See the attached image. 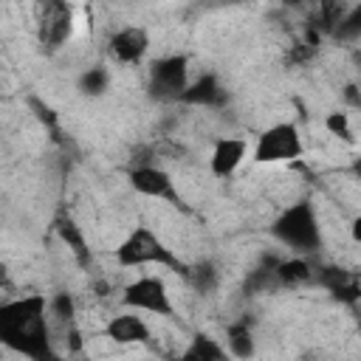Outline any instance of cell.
Segmentation results:
<instances>
[{
  "instance_id": "obj_7",
  "label": "cell",
  "mask_w": 361,
  "mask_h": 361,
  "mask_svg": "<svg viewBox=\"0 0 361 361\" xmlns=\"http://www.w3.org/2000/svg\"><path fill=\"white\" fill-rule=\"evenodd\" d=\"M149 45H152L149 31H147L144 25L130 23V25H121V28H116V31L110 34V39H107V54H110L118 65H141V62L147 59V54H149Z\"/></svg>"
},
{
  "instance_id": "obj_16",
  "label": "cell",
  "mask_w": 361,
  "mask_h": 361,
  "mask_svg": "<svg viewBox=\"0 0 361 361\" xmlns=\"http://www.w3.org/2000/svg\"><path fill=\"white\" fill-rule=\"evenodd\" d=\"M324 130L341 141H355V133H353V118L347 110H330L324 116Z\"/></svg>"
},
{
  "instance_id": "obj_18",
  "label": "cell",
  "mask_w": 361,
  "mask_h": 361,
  "mask_svg": "<svg viewBox=\"0 0 361 361\" xmlns=\"http://www.w3.org/2000/svg\"><path fill=\"white\" fill-rule=\"evenodd\" d=\"M0 290H11V271L3 259H0Z\"/></svg>"
},
{
  "instance_id": "obj_9",
  "label": "cell",
  "mask_w": 361,
  "mask_h": 361,
  "mask_svg": "<svg viewBox=\"0 0 361 361\" xmlns=\"http://www.w3.org/2000/svg\"><path fill=\"white\" fill-rule=\"evenodd\" d=\"M248 152H251V147H248V141H245L243 135H223V138H217L214 147H212V155H209V169H212V175H214L217 180L231 178V175L245 164Z\"/></svg>"
},
{
  "instance_id": "obj_1",
  "label": "cell",
  "mask_w": 361,
  "mask_h": 361,
  "mask_svg": "<svg viewBox=\"0 0 361 361\" xmlns=\"http://www.w3.org/2000/svg\"><path fill=\"white\" fill-rule=\"evenodd\" d=\"M0 344L28 355H48V299L39 293L17 296L0 305Z\"/></svg>"
},
{
  "instance_id": "obj_13",
  "label": "cell",
  "mask_w": 361,
  "mask_h": 361,
  "mask_svg": "<svg viewBox=\"0 0 361 361\" xmlns=\"http://www.w3.org/2000/svg\"><path fill=\"white\" fill-rule=\"evenodd\" d=\"M110 87V71L104 65H93L79 76V90L87 96H102Z\"/></svg>"
},
{
  "instance_id": "obj_11",
  "label": "cell",
  "mask_w": 361,
  "mask_h": 361,
  "mask_svg": "<svg viewBox=\"0 0 361 361\" xmlns=\"http://www.w3.org/2000/svg\"><path fill=\"white\" fill-rule=\"evenodd\" d=\"M104 336H107L113 344H149L152 327H149V322H147L138 310L124 307L121 313L110 316V322H107V327H104Z\"/></svg>"
},
{
  "instance_id": "obj_10",
  "label": "cell",
  "mask_w": 361,
  "mask_h": 361,
  "mask_svg": "<svg viewBox=\"0 0 361 361\" xmlns=\"http://www.w3.org/2000/svg\"><path fill=\"white\" fill-rule=\"evenodd\" d=\"M73 31V11L65 0H42L39 8V37L51 48L62 45Z\"/></svg>"
},
{
  "instance_id": "obj_8",
  "label": "cell",
  "mask_w": 361,
  "mask_h": 361,
  "mask_svg": "<svg viewBox=\"0 0 361 361\" xmlns=\"http://www.w3.org/2000/svg\"><path fill=\"white\" fill-rule=\"evenodd\" d=\"M130 186H133L138 195H144V197L180 206V192H178L172 175H169L164 166H155V164H141V166H135V169L130 172Z\"/></svg>"
},
{
  "instance_id": "obj_5",
  "label": "cell",
  "mask_w": 361,
  "mask_h": 361,
  "mask_svg": "<svg viewBox=\"0 0 361 361\" xmlns=\"http://www.w3.org/2000/svg\"><path fill=\"white\" fill-rule=\"evenodd\" d=\"M121 305L130 307V310H138V313L158 316V319H172L175 316V302H172V293H169L164 276L149 274V271L138 274L133 282L124 285Z\"/></svg>"
},
{
  "instance_id": "obj_12",
  "label": "cell",
  "mask_w": 361,
  "mask_h": 361,
  "mask_svg": "<svg viewBox=\"0 0 361 361\" xmlns=\"http://www.w3.org/2000/svg\"><path fill=\"white\" fill-rule=\"evenodd\" d=\"M274 276L282 282V285H305L313 279V265L305 259V257H288L282 262H276L274 268Z\"/></svg>"
},
{
  "instance_id": "obj_6",
  "label": "cell",
  "mask_w": 361,
  "mask_h": 361,
  "mask_svg": "<svg viewBox=\"0 0 361 361\" xmlns=\"http://www.w3.org/2000/svg\"><path fill=\"white\" fill-rule=\"evenodd\" d=\"M149 85L164 99L183 96V90L189 87V59L183 54H166L155 59L149 68Z\"/></svg>"
},
{
  "instance_id": "obj_4",
  "label": "cell",
  "mask_w": 361,
  "mask_h": 361,
  "mask_svg": "<svg viewBox=\"0 0 361 361\" xmlns=\"http://www.w3.org/2000/svg\"><path fill=\"white\" fill-rule=\"evenodd\" d=\"M274 237L279 243H285L288 248L293 251H313L319 248L322 243V234H319V217L310 206V200H299L293 206H288L276 223L271 226Z\"/></svg>"
},
{
  "instance_id": "obj_14",
  "label": "cell",
  "mask_w": 361,
  "mask_h": 361,
  "mask_svg": "<svg viewBox=\"0 0 361 361\" xmlns=\"http://www.w3.org/2000/svg\"><path fill=\"white\" fill-rule=\"evenodd\" d=\"M226 353H231V355H240V358H245V355H251L254 353V336H251V330L245 327V324H234V327H228V338H226Z\"/></svg>"
},
{
  "instance_id": "obj_17",
  "label": "cell",
  "mask_w": 361,
  "mask_h": 361,
  "mask_svg": "<svg viewBox=\"0 0 361 361\" xmlns=\"http://www.w3.org/2000/svg\"><path fill=\"white\" fill-rule=\"evenodd\" d=\"M76 313V305L71 299V293H56L48 299V316H54L56 322H71Z\"/></svg>"
},
{
  "instance_id": "obj_2",
  "label": "cell",
  "mask_w": 361,
  "mask_h": 361,
  "mask_svg": "<svg viewBox=\"0 0 361 361\" xmlns=\"http://www.w3.org/2000/svg\"><path fill=\"white\" fill-rule=\"evenodd\" d=\"M116 262L121 268H149V265H161V268H178L180 259L172 254V248H166V243L149 228V226H135L113 251Z\"/></svg>"
},
{
  "instance_id": "obj_15",
  "label": "cell",
  "mask_w": 361,
  "mask_h": 361,
  "mask_svg": "<svg viewBox=\"0 0 361 361\" xmlns=\"http://www.w3.org/2000/svg\"><path fill=\"white\" fill-rule=\"evenodd\" d=\"M183 355L186 358H203V361L226 358V344H217V338H209V336H195L192 338V347Z\"/></svg>"
},
{
  "instance_id": "obj_3",
  "label": "cell",
  "mask_w": 361,
  "mask_h": 361,
  "mask_svg": "<svg viewBox=\"0 0 361 361\" xmlns=\"http://www.w3.org/2000/svg\"><path fill=\"white\" fill-rule=\"evenodd\" d=\"M305 152V141H302V133H299V124L296 121H274L271 127H265L248 158L254 164H290V161H299Z\"/></svg>"
}]
</instances>
